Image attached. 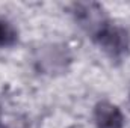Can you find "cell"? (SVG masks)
Segmentation results:
<instances>
[{
    "mask_svg": "<svg viewBox=\"0 0 130 128\" xmlns=\"http://www.w3.org/2000/svg\"><path fill=\"white\" fill-rule=\"evenodd\" d=\"M32 63L39 74L56 77L65 74L70 69L73 63V54L65 44L48 42L35 48L32 54Z\"/></svg>",
    "mask_w": 130,
    "mask_h": 128,
    "instance_id": "cell-1",
    "label": "cell"
},
{
    "mask_svg": "<svg viewBox=\"0 0 130 128\" xmlns=\"http://www.w3.org/2000/svg\"><path fill=\"white\" fill-rule=\"evenodd\" d=\"M92 42L112 62H123L130 54V30L127 27L110 21Z\"/></svg>",
    "mask_w": 130,
    "mask_h": 128,
    "instance_id": "cell-2",
    "label": "cell"
},
{
    "mask_svg": "<svg viewBox=\"0 0 130 128\" xmlns=\"http://www.w3.org/2000/svg\"><path fill=\"white\" fill-rule=\"evenodd\" d=\"M70 14L91 41L112 21L104 6L95 2H76L71 5Z\"/></svg>",
    "mask_w": 130,
    "mask_h": 128,
    "instance_id": "cell-3",
    "label": "cell"
},
{
    "mask_svg": "<svg viewBox=\"0 0 130 128\" xmlns=\"http://www.w3.org/2000/svg\"><path fill=\"white\" fill-rule=\"evenodd\" d=\"M95 128H124L126 118L121 107L109 99H100L92 109Z\"/></svg>",
    "mask_w": 130,
    "mask_h": 128,
    "instance_id": "cell-4",
    "label": "cell"
},
{
    "mask_svg": "<svg viewBox=\"0 0 130 128\" xmlns=\"http://www.w3.org/2000/svg\"><path fill=\"white\" fill-rule=\"evenodd\" d=\"M20 32L8 18L0 17V48H12L18 44Z\"/></svg>",
    "mask_w": 130,
    "mask_h": 128,
    "instance_id": "cell-5",
    "label": "cell"
},
{
    "mask_svg": "<svg viewBox=\"0 0 130 128\" xmlns=\"http://www.w3.org/2000/svg\"><path fill=\"white\" fill-rule=\"evenodd\" d=\"M0 128H11V127H8V125H3V124L0 122Z\"/></svg>",
    "mask_w": 130,
    "mask_h": 128,
    "instance_id": "cell-6",
    "label": "cell"
},
{
    "mask_svg": "<svg viewBox=\"0 0 130 128\" xmlns=\"http://www.w3.org/2000/svg\"><path fill=\"white\" fill-rule=\"evenodd\" d=\"M0 119H2V104H0Z\"/></svg>",
    "mask_w": 130,
    "mask_h": 128,
    "instance_id": "cell-7",
    "label": "cell"
}]
</instances>
